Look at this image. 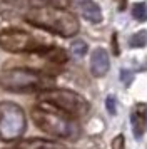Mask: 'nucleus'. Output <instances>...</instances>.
<instances>
[{
  "instance_id": "f257e3e1",
  "label": "nucleus",
  "mask_w": 147,
  "mask_h": 149,
  "mask_svg": "<svg viewBox=\"0 0 147 149\" xmlns=\"http://www.w3.org/2000/svg\"><path fill=\"white\" fill-rule=\"evenodd\" d=\"M24 20L33 27L57 34L60 37H74L80 30L79 20L72 12L59 7H52V5H44V7L27 10Z\"/></svg>"
},
{
  "instance_id": "f03ea898",
  "label": "nucleus",
  "mask_w": 147,
  "mask_h": 149,
  "mask_svg": "<svg viewBox=\"0 0 147 149\" xmlns=\"http://www.w3.org/2000/svg\"><path fill=\"white\" fill-rule=\"evenodd\" d=\"M32 119L35 126L47 134L60 139H75L79 137L80 126L72 116L47 102H40L32 109Z\"/></svg>"
},
{
  "instance_id": "7ed1b4c3",
  "label": "nucleus",
  "mask_w": 147,
  "mask_h": 149,
  "mask_svg": "<svg viewBox=\"0 0 147 149\" xmlns=\"http://www.w3.org/2000/svg\"><path fill=\"white\" fill-rule=\"evenodd\" d=\"M50 77L28 67H12L0 74V87L13 94L42 92L52 86Z\"/></svg>"
},
{
  "instance_id": "20e7f679",
  "label": "nucleus",
  "mask_w": 147,
  "mask_h": 149,
  "mask_svg": "<svg viewBox=\"0 0 147 149\" xmlns=\"http://www.w3.org/2000/svg\"><path fill=\"white\" fill-rule=\"evenodd\" d=\"M39 101L47 102L53 107L67 112L72 117L84 116L89 111V102H87L85 97H82L80 94L74 92V91H67V89H47V91H42L39 94Z\"/></svg>"
},
{
  "instance_id": "39448f33",
  "label": "nucleus",
  "mask_w": 147,
  "mask_h": 149,
  "mask_svg": "<svg viewBox=\"0 0 147 149\" xmlns=\"http://www.w3.org/2000/svg\"><path fill=\"white\" fill-rule=\"evenodd\" d=\"M25 112L19 104L10 101L0 102V141H17L25 132Z\"/></svg>"
},
{
  "instance_id": "423d86ee",
  "label": "nucleus",
  "mask_w": 147,
  "mask_h": 149,
  "mask_svg": "<svg viewBox=\"0 0 147 149\" xmlns=\"http://www.w3.org/2000/svg\"><path fill=\"white\" fill-rule=\"evenodd\" d=\"M44 47L32 34L22 29L0 30V49L10 54H37Z\"/></svg>"
},
{
  "instance_id": "0eeeda50",
  "label": "nucleus",
  "mask_w": 147,
  "mask_h": 149,
  "mask_svg": "<svg viewBox=\"0 0 147 149\" xmlns=\"http://www.w3.org/2000/svg\"><path fill=\"white\" fill-rule=\"evenodd\" d=\"M110 67V61H109V54L105 49H95L90 55V72L95 77H104L109 72Z\"/></svg>"
},
{
  "instance_id": "6e6552de",
  "label": "nucleus",
  "mask_w": 147,
  "mask_h": 149,
  "mask_svg": "<svg viewBox=\"0 0 147 149\" xmlns=\"http://www.w3.org/2000/svg\"><path fill=\"white\" fill-rule=\"evenodd\" d=\"M132 132L134 137L140 139L147 129V106L144 102H137L132 109Z\"/></svg>"
},
{
  "instance_id": "1a4fd4ad",
  "label": "nucleus",
  "mask_w": 147,
  "mask_h": 149,
  "mask_svg": "<svg viewBox=\"0 0 147 149\" xmlns=\"http://www.w3.org/2000/svg\"><path fill=\"white\" fill-rule=\"evenodd\" d=\"M17 149H67L64 144L50 139H42V137H28L19 142Z\"/></svg>"
},
{
  "instance_id": "9d476101",
  "label": "nucleus",
  "mask_w": 147,
  "mask_h": 149,
  "mask_svg": "<svg viewBox=\"0 0 147 149\" xmlns=\"http://www.w3.org/2000/svg\"><path fill=\"white\" fill-rule=\"evenodd\" d=\"M80 14L85 20L92 22V24H99L102 20V10L92 0H85V2L80 3Z\"/></svg>"
},
{
  "instance_id": "9b49d317",
  "label": "nucleus",
  "mask_w": 147,
  "mask_h": 149,
  "mask_svg": "<svg viewBox=\"0 0 147 149\" xmlns=\"http://www.w3.org/2000/svg\"><path fill=\"white\" fill-rule=\"evenodd\" d=\"M132 17L135 19V20H139V22L147 20V5L146 3H134Z\"/></svg>"
},
{
  "instance_id": "f8f14e48",
  "label": "nucleus",
  "mask_w": 147,
  "mask_h": 149,
  "mask_svg": "<svg viewBox=\"0 0 147 149\" xmlns=\"http://www.w3.org/2000/svg\"><path fill=\"white\" fill-rule=\"evenodd\" d=\"M129 44H130V47H146V44H147V32H146V30H140V32H137V34H134L132 37H130Z\"/></svg>"
},
{
  "instance_id": "ddd939ff",
  "label": "nucleus",
  "mask_w": 147,
  "mask_h": 149,
  "mask_svg": "<svg viewBox=\"0 0 147 149\" xmlns=\"http://www.w3.org/2000/svg\"><path fill=\"white\" fill-rule=\"evenodd\" d=\"M70 52L75 57H84L87 54V44L84 40H74L70 44Z\"/></svg>"
},
{
  "instance_id": "4468645a",
  "label": "nucleus",
  "mask_w": 147,
  "mask_h": 149,
  "mask_svg": "<svg viewBox=\"0 0 147 149\" xmlns=\"http://www.w3.org/2000/svg\"><path fill=\"white\" fill-rule=\"evenodd\" d=\"M112 149H126V139H124V136L122 134H119V136L114 137Z\"/></svg>"
},
{
  "instance_id": "2eb2a0df",
  "label": "nucleus",
  "mask_w": 147,
  "mask_h": 149,
  "mask_svg": "<svg viewBox=\"0 0 147 149\" xmlns=\"http://www.w3.org/2000/svg\"><path fill=\"white\" fill-rule=\"evenodd\" d=\"M132 72H130V70H127V69H122V70H120V81L124 82V84H126V86H129V84H130V82H132Z\"/></svg>"
},
{
  "instance_id": "dca6fc26",
  "label": "nucleus",
  "mask_w": 147,
  "mask_h": 149,
  "mask_svg": "<svg viewBox=\"0 0 147 149\" xmlns=\"http://www.w3.org/2000/svg\"><path fill=\"white\" fill-rule=\"evenodd\" d=\"M105 107L110 114H115V97L114 95H109L105 99Z\"/></svg>"
},
{
  "instance_id": "f3484780",
  "label": "nucleus",
  "mask_w": 147,
  "mask_h": 149,
  "mask_svg": "<svg viewBox=\"0 0 147 149\" xmlns=\"http://www.w3.org/2000/svg\"><path fill=\"white\" fill-rule=\"evenodd\" d=\"M112 44H114V54H115V55H119V47H117V35H115V34H114Z\"/></svg>"
},
{
  "instance_id": "a211bd4d",
  "label": "nucleus",
  "mask_w": 147,
  "mask_h": 149,
  "mask_svg": "<svg viewBox=\"0 0 147 149\" xmlns=\"http://www.w3.org/2000/svg\"><path fill=\"white\" fill-rule=\"evenodd\" d=\"M117 2H119V8L120 10H124L126 5H127V0H117Z\"/></svg>"
}]
</instances>
